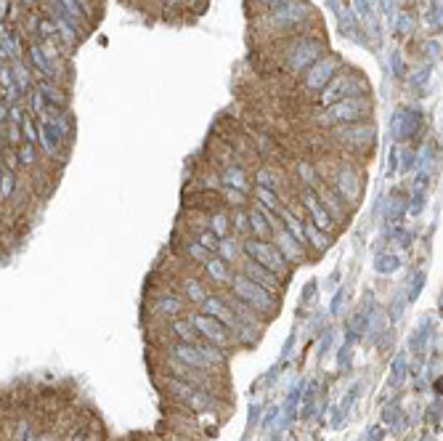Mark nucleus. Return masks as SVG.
<instances>
[{
	"label": "nucleus",
	"mask_w": 443,
	"mask_h": 441,
	"mask_svg": "<svg viewBox=\"0 0 443 441\" xmlns=\"http://www.w3.org/2000/svg\"><path fill=\"white\" fill-rule=\"evenodd\" d=\"M228 288H231V295H237L242 303H247L252 311H258L260 317H268V314H274L276 311V298L266 292V290L260 288V285H255L252 279H247L244 274H234L231 276V282H228Z\"/></svg>",
	"instance_id": "1"
},
{
	"label": "nucleus",
	"mask_w": 443,
	"mask_h": 441,
	"mask_svg": "<svg viewBox=\"0 0 443 441\" xmlns=\"http://www.w3.org/2000/svg\"><path fill=\"white\" fill-rule=\"evenodd\" d=\"M369 99L367 96H353V99H342L329 104L321 117H316L319 125H353V122H364L369 117Z\"/></svg>",
	"instance_id": "2"
},
{
	"label": "nucleus",
	"mask_w": 443,
	"mask_h": 441,
	"mask_svg": "<svg viewBox=\"0 0 443 441\" xmlns=\"http://www.w3.org/2000/svg\"><path fill=\"white\" fill-rule=\"evenodd\" d=\"M239 247H242V256H247L250 260L260 263L263 269L274 272V274L284 279L290 274V263L281 258V253L274 247L271 240H255V237H247V240H239Z\"/></svg>",
	"instance_id": "3"
},
{
	"label": "nucleus",
	"mask_w": 443,
	"mask_h": 441,
	"mask_svg": "<svg viewBox=\"0 0 443 441\" xmlns=\"http://www.w3.org/2000/svg\"><path fill=\"white\" fill-rule=\"evenodd\" d=\"M342 61L337 56H321L308 67V72H303V88L306 91H321L326 83L335 77V69H340Z\"/></svg>",
	"instance_id": "4"
},
{
	"label": "nucleus",
	"mask_w": 443,
	"mask_h": 441,
	"mask_svg": "<svg viewBox=\"0 0 443 441\" xmlns=\"http://www.w3.org/2000/svg\"><path fill=\"white\" fill-rule=\"evenodd\" d=\"M189 322H192V327L197 330V335L205 338V343H210V346H215V349H221V351L228 346L231 333H228L218 319H212V317H207V314H192Z\"/></svg>",
	"instance_id": "5"
},
{
	"label": "nucleus",
	"mask_w": 443,
	"mask_h": 441,
	"mask_svg": "<svg viewBox=\"0 0 443 441\" xmlns=\"http://www.w3.org/2000/svg\"><path fill=\"white\" fill-rule=\"evenodd\" d=\"M237 266H242L239 269V274H244L247 279H252L255 285H260V288L266 290V292H271L274 298H279L281 295V279L274 272H268V269H263L260 263H255V260H250L247 256H242V263H237Z\"/></svg>",
	"instance_id": "6"
},
{
	"label": "nucleus",
	"mask_w": 443,
	"mask_h": 441,
	"mask_svg": "<svg viewBox=\"0 0 443 441\" xmlns=\"http://www.w3.org/2000/svg\"><path fill=\"white\" fill-rule=\"evenodd\" d=\"M300 208L306 210L308 221L316 228H321L324 234H329V231H332L335 221L326 215V210L321 208V202H319V197H316V192H313V189H303V192H300Z\"/></svg>",
	"instance_id": "7"
},
{
	"label": "nucleus",
	"mask_w": 443,
	"mask_h": 441,
	"mask_svg": "<svg viewBox=\"0 0 443 441\" xmlns=\"http://www.w3.org/2000/svg\"><path fill=\"white\" fill-rule=\"evenodd\" d=\"M313 192H316V197H319L321 208L326 210V215H329L335 224H345V218H348V213H351V208L342 202L340 194H337L332 186H324V183H319Z\"/></svg>",
	"instance_id": "8"
},
{
	"label": "nucleus",
	"mask_w": 443,
	"mask_h": 441,
	"mask_svg": "<svg viewBox=\"0 0 443 441\" xmlns=\"http://www.w3.org/2000/svg\"><path fill=\"white\" fill-rule=\"evenodd\" d=\"M271 242H274V247L279 250L281 258L287 260V263H300V260L308 256V250L297 242L295 237H292L284 226H279L274 234H271Z\"/></svg>",
	"instance_id": "9"
},
{
	"label": "nucleus",
	"mask_w": 443,
	"mask_h": 441,
	"mask_svg": "<svg viewBox=\"0 0 443 441\" xmlns=\"http://www.w3.org/2000/svg\"><path fill=\"white\" fill-rule=\"evenodd\" d=\"M202 308H205L207 317H212V319H218L228 330V333H237L239 327H242V322L234 317V311L228 308V306H223L221 298H212V295H207L205 303H202Z\"/></svg>",
	"instance_id": "10"
},
{
	"label": "nucleus",
	"mask_w": 443,
	"mask_h": 441,
	"mask_svg": "<svg viewBox=\"0 0 443 441\" xmlns=\"http://www.w3.org/2000/svg\"><path fill=\"white\" fill-rule=\"evenodd\" d=\"M221 183L223 186H228V189H237L242 194H247L252 189L250 183V173H247V167L244 165H226L221 170Z\"/></svg>",
	"instance_id": "11"
},
{
	"label": "nucleus",
	"mask_w": 443,
	"mask_h": 441,
	"mask_svg": "<svg viewBox=\"0 0 443 441\" xmlns=\"http://www.w3.org/2000/svg\"><path fill=\"white\" fill-rule=\"evenodd\" d=\"M173 356H176L181 365L192 367L194 372H202V375L210 372V365L202 359V353H199L197 346H192V343H178L176 349H173Z\"/></svg>",
	"instance_id": "12"
},
{
	"label": "nucleus",
	"mask_w": 443,
	"mask_h": 441,
	"mask_svg": "<svg viewBox=\"0 0 443 441\" xmlns=\"http://www.w3.org/2000/svg\"><path fill=\"white\" fill-rule=\"evenodd\" d=\"M205 276H207V282H210V285L223 288V285H228V282H231L234 272H231V266H228L226 260H221L218 256H212V258H207V263H205Z\"/></svg>",
	"instance_id": "13"
},
{
	"label": "nucleus",
	"mask_w": 443,
	"mask_h": 441,
	"mask_svg": "<svg viewBox=\"0 0 443 441\" xmlns=\"http://www.w3.org/2000/svg\"><path fill=\"white\" fill-rule=\"evenodd\" d=\"M303 234H306V247L313 250L316 256L326 253V250H329V244H332V237L324 234L321 228H316L310 221H303Z\"/></svg>",
	"instance_id": "14"
},
{
	"label": "nucleus",
	"mask_w": 443,
	"mask_h": 441,
	"mask_svg": "<svg viewBox=\"0 0 443 441\" xmlns=\"http://www.w3.org/2000/svg\"><path fill=\"white\" fill-rule=\"evenodd\" d=\"M228 303H231L228 308L234 311V317H237V319L242 322V324L247 322L250 327H255V330H260V317H258V311H252V308H250L247 303H242L237 295H228Z\"/></svg>",
	"instance_id": "15"
},
{
	"label": "nucleus",
	"mask_w": 443,
	"mask_h": 441,
	"mask_svg": "<svg viewBox=\"0 0 443 441\" xmlns=\"http://www.w3.org/2000/svg\"><path fill=\"white\" fill-rule=\"evenodd\" d=\"M228 221H231V237H237V240H247V237H250L247 208H234V210L228 213Z\"/></svg>",
	"instance_id": "16"
},
{
	"label": "nucleus",
	"mask_w": 443,
	"mask_h": 441,
	"mask_svg": "<svg viewBox=\"0 0 443 441\" xmlns=\"http://www.w3.org/2000/svg\"><path fill=\"white\" fill-rule=\"evenodd\" d=\"M215 256H218L221 260H226L228 266H231V263H237V260L242 258V247H239L237 237H231V234H228V237H223L221 242H218V253H215Z\"/></svg>",
	"instance_id": "17"
},
{
	"label": "nucleus",
	"mask_w": 443,
	"mask_h": 441,
	"mask_svg": "<svg viewBox=\"0 0 443 441\" xmlns=\"http://www.w3.org/2000/svg\"><path fill=\"white\" fill-rule=\"evenodd\" d=\"M210 221H207V228L218 237V240H223V237H228L231 234V221H228V210H215V213L207 215Z\"/></svg>",
	"instance_id": "18"
},
{
	"label": "nucleus",
	"mask_w": 443,
	"mask_h": 441,
	"mask_svg": "<svg viewBox=\"0 0 443 441\" xmlns=\"http://www.w3.org/2000/svg\"><path fill=\"white\" fill-rule=\"evenodd\" d=\"M247 221H250V237L255 240H271V228H268L266 218L258 213L255 208H247Z\"/></svg>",
	"instance_id": "19"
},
{
	"label": "nucleus",
	"mask_w": 443,
	"mask_h": 441,
	"mask_svg": "<svg viewBox=\"0 0 443 441\" xmlns=\"http://www.w3.org/2000/svg\"><path fill=\"white\" fill-rule=\"evenodd\" d=\"M181 288H183V295H186L192 303H205L207 290H205V285H202L199 279H194V276H183Z\"/></svg>",
	"instance_id": "20"
},
{
	"label": "nucleus",
	"mask_w": 443,
	"mask_h": 441,
	"mask_svg": "<svg viewBox=\"0 0 443 441\" xmlns=\"http://www.w3.org/2000/svg\"><path fill=\"white\" fill-rule=\"evenodd\" d=\"M16 154H19V165L22 167H37V163H40V149H37V144L22 141V144L16 147Z\"/></svg>",
	"instance_id": "21"
},
{
	"label": "nucleus",
	"mask_w": 443,
	"mask_h": 441,
	"mask_svg": "<svg viewBox=\"0 0 443 441\" xmlns=\"http://www.w3.org/2000/svg\"><path fill=\"white\" fill-rule=\"evenodd\" d=\"M16 178L19 173H11V170L0 173V205H8L16 197Z\"/></svg>",
	"instance_id": "22"
},
{
	"label": "nucleus",
	"mask_w": 443,
	"mask_h": 441,
	"mask_svg": "<svg viewBox=\"0 0 443 441\" xmlns=\"http://www.w3.org/2000/svg\"><path fill=\"white\" fill-rule=\"evenodd\" d=\"M252 202H258V205H263L268 210H279L281 202H279V194L274 192V189H268V186H255V199Z\"/></svg>",
	"instance_id": "23"
},
{
	"label": "nucleus",
	"mask_w": 443,
	"mask_h": 441,
	"mask_svg": "<svg viewBox=\"0 0 443 441\" xmlns=\"http://www.w3.org/2000/svg\"><path fill=\"white\" fill-rule=\"evenodd\" d=\"M218 192H221V202L226 208H231V210H234V208H247V202H250L247 194H242L237 189H228V186H221Z\"/></svg>",
	"instance_id": "24"
},
{
	"label": "nucleus",
	"mask_w": 443,
	"mask_h": 441,
	"mask_svg": "<svg viewBox=\"0 0 443 441\" xmlns=\"http://www.w3.org/2000/svg\"><path fill=\"white\" fill-rule=\"evenodd\" d=\"M183 256L192 260V263H202V266L207 263V258H212V256H210V253H207L205 247L197 242L194 237L192 240H186V244H183Z\"/></svg>",
	"instance_id": "25"
},
{
	"label": "nucleus",
	"mask_w": 443,
	"mask_h": 441,
	"mask_svg": "<svg viewBox=\"0 0 443 441\" xmlns=\"http://www.w3.org/2000/svg\"><path fill=\"white\" fill-rule=\"evenodd\" d=\"M173 333L183 340V343H192V346H197L199 343V335H197V330L192 327V322H181L176 319L173 322Z\"/></svg>",
	"instance_id": "26"
},
{
	"label": "nucleus",
	"mask_w": 443,
	"mask_h": 441,
	"mask_svg": "<svg viewBox=\"0 0 443 441\" xmlns=\"http://www.w3.org/2000/svg\"><path fill=\"white\" fill-rule=\"evenodd\" d=\"M194 240L202 244L210 256H215V253H218V242H221V240H218L210 228H199V231H194Z\"/></svg>",
	"instance_id": "27"
},
{
	"label": "nucleus",
	"mask_w": 443,
	"mask_h": 441,
	"mask_svg": "<svg viewBox=\"0 0 443 441\" xmlns=\"http://www.w3.org/2000/svg\"><path fill=\"white\" fill-rule=\"evenodd\" d=\"M297 173H300V178L306 183V189H316V186H319V181H316V170L310 167L308 160H303V163L297 165Z\"/></svg>",
	"instance_id": "28"
},
{
	"label": "nucleus",
	"mask_w": 443,
	"mask_h": 441,
	"mask_svg": "<svg viewBox=\"0 0 443 441\" xmlns=\"http://www.w3.org/2000/svg\"><path fill=\"white\" fill-rule=\"evenodd\" d=\"M0 163H3V167L6 170H11V173H19V154H16V147H6L3 149V154H0Z\"/></svg>",
	"instance_id": "29"
},
{
	"label": "nucleus",
	"mask_w": 443,
	"mask_h": 441,
	"mask_svg": "<svg viewBox=\"0 0 443 441\" xmlns=\"http://www.w3.org/2000/svg\"><path fill=\"white\" fill-rule=\"evenodd\" d=\"M255 183H258V186H268V189L276 192V178H274V170L268 165H263L258 173H255Z\"/></svg>",
	"instance_id": "30"
},
{
	"label": "nucleus",
	"mask_w": 443,
	"mask_h": 441,
	"mask_svg": "<svg viewBox=\"0 0 443 441\" xmlns=\"http://www.w3.org/2000/svg\"><path fill=\"white\" fill-rule=\"evenodd\" d=\"M250 3L255 14H266V11H274V8H279L284 3H290V0H250Z\"/></svg>",
	"instance_id": "31"
},
{
	"label": "nucleus",
	"mask_w": 443,
	"mask_h": 441,
	"mask_svg": "<svg viewBox=\"0 0 443 441\" xmlns=\"http://www.w3.org/2000/svg\"><path fill=\"white\" fill-rule=\"evenodd\" d=\"M160 311H162V314H170V317H178V314L183 311V301H178V298H162V301H160Z\"/></svg>",
	"instance_id": "32"
},
{
	"label": "nucleus",
	"mask_w": 443,
	"mask_h": 441,
	"mask_svg": "<svg viewBox=\"0 0 443 441\" xmlns=\"http://www.w3.org/2000/svg\"><path fill=\"white\" fill-rule=\"evenodd\" d=\"M77 6H80V11L85 14V19L93 24V22H96V8H93V6H96V0H77Z\"/></svg>",
	"instance_id": "33"
},
{
	"label": "nucleus",
	"mask_w": 443,
	"mask_h": 441,
	"mask_svg": "<svg viewBox=\"0 0 443 441\" xmlns=\"http://www.w3.org/2000/svg\"><path fill=\"white\" fill-rule=\"evenodd\" d=\"M8 109H11V104H8V101L0 96V128L8 122Z\"/></svg>",
	"instance_id": "34"
},
{
	"label": "nucleus",
	"mask_w": 443,
	"mask_h": 441,
	"mask_svg": "<svg viewBox=\"0 0 443 441\" xmlns=\"http://www.w3.org/2000/svg\"><path fill=\"white\" fill-rule=\"evenodd\" d=\"M8 11H11V0H0V22H8Z\"/></svg>",
	"instance_id": "35"
},
{
	"label": "nucleus",
	"mask_w": 443,
	"mask_h": 441,
	"mask_svg": "<svg viewBox=\"0 0 443 441\" xmlns=\"http://www.w3.org/2000/svg\"><path fill=\"white\" fill-rule=\"evenodd\" d=\"M186 3V8H194V11H202V6H205L207 0H183Z\"/></svg>",
	"instance_id": "36"
},
{
	"label": "nucleus",
	"mask_w": 443,
	"mask_h": 441,
	"mask_svg": "<svg viewBox=\"0 0 443 441\" xmlns=\"http://www.w3.org/2000/svg\"><path fill=\"white\" fill-rule=\"evenodd\" d=\"M19 3H22V8H24V11H35L40 0H19Z\"/></svg>",
	"instance_id": "37"
},
{
	"label": "nucleus",
	"mask_w": 443,
	"mask_h": 441,
	"mask_svg": "<svg viewBox=\"0 0 443 441\" xmlns=\"http://www.w3.org/2000/svg\"><path fill=\"white\" fill-rule=\"evenodd\" d=\"M37 441H56V436H53V433H45L43 439H37Z\"/></svg>",
	"instance_id": "38"
}]
</instances>
